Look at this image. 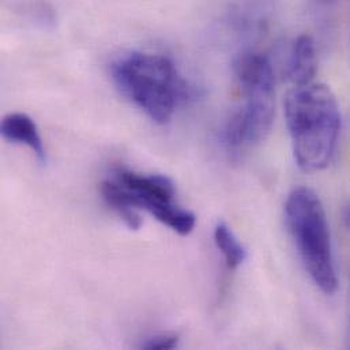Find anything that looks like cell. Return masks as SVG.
<instances>
[{
    "instance_id": "1",
    "label": "cell",
    "mask_w": 350,
    "mask_h": 350,
    "mask_svg": "<svg viewBox=\"0 0 350 350\" xmlns=\"http://www.w3.org/2000/svg\"><path fill=\"white\" fill-rule=\"evenodd\" d=\"M295 160L304 172L326 170L337 150L341 112L332 89L308 83L292 89L284 103Z\"/></svg>"
},
{
    "instance_id": "2",
    "label": "cell",
    "mask_w": 350,
    "mask_h": 350,
    "mask_svg": "<svg viewBox=\"0 0 350 350\" xmlns=\"http://www.w3.org/2000/svg\"><path fill=\"white\" fill-rule=\"evenodd\" d=\"M116 88L157 124L172 120L191 90L175 63L160 53L130 52L111 64Z\"/></svg>"
},
{
    "instance_id": "3",
    "label": "cell",
    "mask_w": 350,
    "mask_h": 350,
    "mask_svg": "<svg viewBox=\"0 0 350 350\" xmlns=\"http://www.w3.org/2000/svg\"><path fill=\"white\" fill-rule=\"evenodd\" d=\"M101 193L131 230L142 226L141 208L180 236L189 234L195 228V214L176 204L175 184L168 176L119 170L115 180L101 184Z\"/></svg>"
},
{
    "instance_id": "4",
    "label": "cell",
    "mask_w": 350,
    "mask_h": 350,
    "mask_svg": "<svg viewBox=\"0 0 350 350\" xmlns=\"http://www.w3.org/2000/svg\"><path fill=\"white\" fill-rule=\"evenodd\" d=\"M285 219L303 265L315 285L327 296L338 289L330 228L322 200L307 187L295 188L285 203Z\"/></svg>"
},
{
    "instance_id": "5",
    "label": "cell",
    "mask_w": 350,
    "mask_h": 350,
    "mask_svg": "<svg viewBox=\"0 0 350 350\" xmlns=\"http://www.w3.org/2000/svg\"><path fill=\"white\" fill-rule=\"evenodd\" d=\"M244 100L224 129V142L234 152L263 142L273 129L275 116L274 94H247Z\"/></svg>"
},
{
    "instance_id": "6",
    "label": "cell",
    "mask_w": 350,
    "mask_h": 350,
    "mask_svg": "<svg viewBox=\"0 0 350 350\" xmlns=\"http://www.w3.org/2000/svg\"><path fill=\"white\" fill-rule=\"evenodd\" d=\"M233 74L243 93L275 94V77L270 60L258 52H243L233 60Z\"/></svg>"
},
{
    "instance_id": "7",
    "label": "cell",
    "mask_w": 350,
    "mask_h": 350,
    "mask_svg": "<svg viewBox=\"0 0 350 350\" xmlns=\"http://www.w3.org/2000/svg\"><path fill=\"white\" fill-rule=\"evenodd\" d=\"M0 133L5 141L29 148L41 164L46 161V153L38 127L29 115L22 112L5 115L0 124Z\"/></svg>"
},
{
    "instance_id": "8",
    "label": "cell",
    "mask_w": 350,
    "mask_h": 350,
    "mask_svg": "<svg viewBox=\"0 0 350 350\" xmlns=\"http://www.w3.org/2000/svg\"><path fill=\"white\" fill-rule=\"evenodd\" d=\"M318 70L317 45L311 36L301 34L296 38L288 64V77L296 86L312 82Z\"/></svg>"
},
{
    "instance_id": "9",
    "label": "cell",
    "mask_w": 350,
    "mask_h": 350,
    "mask_svg": "<svg viewBox=\"0 0 350 350\" xmlns=\"http://www.w3.org/2000/svg\"><path fill=\"white\" fill-rule=\"evenodd\" d=\"M214 241L229 269H237L247 259L245 248L226 224H217L214 229Z\"/></svg>"
},
{
    "instance_id": "10",
    "label": "cell",
    "mask_w": 350,
    "mask_h": 350,
    "mask_svg": "<svg viewBox=\"0 0 350 350\" xmlns=\"http://www.w3.org/2000/svg\"><path fill=\"white\" fill-rule=\"evenodd\" d=\"M178 347V336L175 333H161L148 338L142 344V349L165 350L175 349Z\"/></svg>"
},
{
    "instance_id": "11",
    "label": "cell",
    "mask_w": 350,
    "mask_h": 350,
    "mask_svg": "<svg viewBox=\"0 0 350 350\" xmlns=\"http://www.w3.org/2000/svg\"><path fill=\"white\" fill-rule=\"evenodd\" d=\"M342 221H344L347 229L350 232V204L342 208Z\"/></svg>"
},
{
    "instance_id": "12",
    "label": "cell",
    "mask_w": 350,
    "mask_h": 350,
    "mask_svg": "<svg viewBox=\"0 0 350 350\" xmlns=\"http://www.w3.org/2000/svg\"><path fill=\"white\" fill-rule=\"evenodd\" d=\"M317 1H321V3H332V1H336V0H317Z\"/></svg>"
},
{
    "instance_id": "13",
    "label": "cell",
    "mask_w": 350,
    "mask_h": 350,
    "mask_svg": "<svg viewBox=\"0 0 350 350\" xmlns=\"http://www.w3.org/2000/svg\"><path fill=\"white\" fill-rule=\"evenodd\" d=\"M349 330H350V289H349Z\"/></svg>"
}]
</instances>
